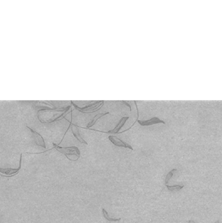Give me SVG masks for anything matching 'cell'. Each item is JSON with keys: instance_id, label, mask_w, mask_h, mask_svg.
I'll list each match as a JSON object with an SVG mask.
<instances>
[{"instance_id": "cell-1", "label": "cell", "mask_w": 222, "mask_h": 223, "mask_svg": "<svg viewBox=\"0 0 222 223\" xmlns=\"http://www.w3.org/2000/svg\"><path fill=\"white\" fill-rule=\"evenodd\" d=\"M53 148H55L58 151L61 152L65 155H66V157L68 159H70V155H75L77 160L79 158V155H80V152H79V149L75 146H71V147H60L59 145H57L56 144H53Z\"/></svg>"}, {"instance_id": "cell-2", "label": "cell", "mask_w": 222, "mask_h": 223, "mask_svg": "<svg viewBox=\"0 0 222 223\" xmlns=\"http://www.w3.org/2000/svg\"><path fill=\"white\" fill-rule=\"evenodd\" d=\"M21 162H22V155H20L19 160V167L17 169H13V168H0V175L6 176V177H11L14 175H17L21 168Z\"/></svg>"}, {"instance_id": "cell-3", "label": "cell", "mask_w": 222, "mask_h": 223, "mask_svg": "<svg viewBox=\"0 0 222 223\" xmlns=\"http://www.w3.org/2000/svg\"><path fill=\"white\" fill-rule=\"evenodd\" d=\"M103 104H104V101H99L94 103V104H91V105H87V106H85V107L79 108L73 102H72V105H73L77 110H79V111H82V112H91V111H94V110L99 109Z\"/></svg>"}, {"instance_id": "cell-4", "label": "cell", "mask_w": 222, "mask_h": 223, "mask_svg": "<svg viewBox=\"0 0 222 223\" xmlns=\"http://www.w3.org/2000/svg\"><path fill=\"white\" fill-rule=\"evenodd\" d=\"M27 127H28V126H27ZM28 129L31 131L33 138H34V141H35V143L37 144V145L43 147V148H46V145H45L44 140V138L41 136V135L39 134L38 132H36L35 130H34L30 127H28Z\"/></svg>"}, {"instance_id": "cell-5", "label": "cell", "mask_w": 222, "mask_h": 223, "mask_svg": "<svg viewBox=\"0 0 222 223\" xmlns=\"http://www.w3.org/2000/svg\"><path fill=\"white\" fill-rule=\"evenodd\" d=\"M109 139H110V141L112 142L113 144L116 145V146L125 147V148H129L130 150H132V147L130 146L129 144H127V143L124 142L123 141H121L120 139H119L118 137H116V136H109Z\"/></svg>"}, {"instance_id": "cell-6", "label": "cell", "mask_w": 222, "mask_h": 223, "mask_svg": "<svg viewBox=\"0 0 222 223\" xmlns=\"http://www.w3.org/2000/svg\"><path fill=\"white\" fill-rule=\"evenodd\" d=\"M138 122L143 125V126H149V125H152V124H159V123H162V124H165V121L164 120H161L158 117H153L149 120H145V121H140V120H138Z\"/></svg>"}, {"instance_id": "cell-7", "label": "cell", "mask_w": 222, "mask_h": 223, "mask_svg": "<svg viewBox=\"0 0 222 223\" xmlns=\"http://www.w3.org/2000/svg\"><path fill=\"white\" fill-rule=\"evenodd\" d=\"M70 126H71V130H72V132H73V136H75V138L77 139L78 141H79V142H81L83 144L87 145V142L84 141V139L82 138V136H80V133H79V130H78V127L76 126L75 124H70Z\"/></svg>"}, {"instance_id": "cell-8", "label": "cell", "mask_w": 222, "mask_h": 223, "mask_svg": "<svg viewBox=\"0 0 222 223\" xmlns=\"http://www.w3.org/2000/svg\"><path fill=\"white\" fill-rule=\"evenodd\" d=\"M129 119V117H123V118H121V120H119V122L118 123V124L116 125L115 128L114 129V130H110V131H108L107 133H113V134H115V133H118L119 131V130L121 129V127L124 125V124H125V122H126V120Z\"/></svg>"}, {"instance_id": "cell-9", "label": "cell", "mask_w": 222, "mask_h": 223, "mask_svg": "<svg viewBox=\"0 0 222 223\" xmlns=\"http://www.w3.org/2000/svg\"><path fill=\"white\" fill-rule=\"evenodd\" d=\"M102 214L104 216V217L108 221H110V222H116V221H121V218H113L110 217L109 216V213L106 212V210L104 208H102Z\"/></svg>"}, {"instance_id": "cell-10", "label": "cell", "mask_w": 222, "mask_h": 223, "mask_svg": "<svg viewBox=\"0 0 222 223\" xmlns=\"http://www.w3.org/2000/svg\"><path fill=\"white\" fill-rule=\"evenodd\" d=\"M107 114H109V113H102V114H98V115H96V116H94V117L92 120H91V121H90V123L88 124L87 128H90V127H91V126H93L94 124H95L96 121L98 120V119L100 118V117H102V116H105V115H107Z\"/></svg>"}, {"instance_id": "cell-11", "label": "cell", "mask_w": 222, "mask_h": 223, "mask_svg": "<svg viewBox=\"0 0 222 223\" xmlns=\"http://www.w3.org/2000/svg\"><path fill=\"white\" fill-rule=\"evenodd\" d=\"M167 189L169 190L170 191H178L183 189L184 186L183 185H175V186H169V185H166Z\"/></svg>"}, {"instance_id": "cell-12", "label": "cell", "mask_w": 222, "mask_h": 223, "mask_svg": "<svg viewBox=\"0 0 222 223\" xmlns=\"http://www.w3.org/2000/svg\"><path fill=\"white\" fill-rule=\"evenodd\" d=\"M176 171H177V170H176V169H173V170H170V172L168 173L167 175H166V176H165V185H168V182H169V181H170V179H171L172 176L174 175V173H175V172H176Z\"/></svg>"}, {"instance_id": "cell-13", "label": "cell", "mask_w": 222, "mask_h": 223, "mask_svg": "<svg viewBox=\"0 0 222 223\" xmlns=\"http://www.w3.org/2000/svg\"><path fill=\"white\" fill-rule=\"evenodd\" d=\"M122 102H123V103H124V104H125V105H128V106H129V109H130V110H131V107H130V105H129V104H128V103H127V102H125V101H122Z\"/></svg>"}, {"instance_id": "cell-14", "label": "cell", "mask_w": 222, "mask_h": 223, "mask_svg": "<svg viewBox=\"0 0 222 223\" xmlns=\"http://www.w3.org/2000/svg\"><path fill=\"white\" fill-rule=\"evenodd\" d=\"M188 223H195V222L194 221H192V220H191V221H188Z\"/></svg>"}, {"instance_id": "cell-15", "label": "cell", "mask_w": 222, "mask_h": 223, "mask_svg": "<svg viewBox=\"0 0 222 223\" xmlns=\"http://www.w3.org/2000/svg\"><path fill=\"white\" fill-rule=\"evenodd\" d=\"M215 223H220V221H219V220L216 221V222H215Z\"/></svg>"}]
</instances>
